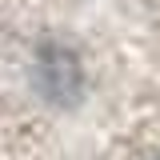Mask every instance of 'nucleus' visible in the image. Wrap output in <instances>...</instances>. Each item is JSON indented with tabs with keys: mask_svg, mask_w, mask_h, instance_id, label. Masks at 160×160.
I'll return each mask as SVG.
<instances>
[]
</instances>
